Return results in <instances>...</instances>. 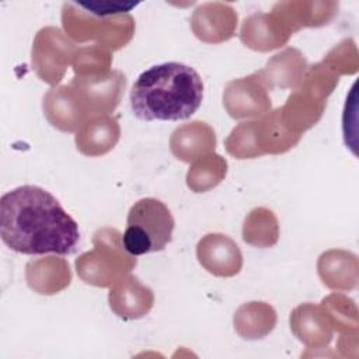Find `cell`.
I'll return each mask as SVG.
<instances>
[{
  "label": "cell",
  "mask_w": 359,
  "mask_h": 359,
  "mask_svg": "<svg viewBox=\"0 0 359 359\" xmlns=\"http://www.w3.org/2000/svg\"><path fill=\"white\" fill-rule=\"evenodd\" d=\"M0 236L15 252L72 254L80 240L76 220L59 201L36 185H22L0 199Z\"/></svg>",
  "instance_id": "cell-1"
},
{
  "label": "cell",
  "mask_w": 359,
  "mask_h": 359,
  "mask_svg": "<svg viewBox=\"0 0 359 359\" xmlns=\"http://www.w3.org/2000/svg\"><path fill=\"white\" fill-rule=\"evenodd\" d=\"M129 98L132 112L140 121H182L201 107L203 83L194 67L167 62L140 73Z\"/></svg>",
  "instance_id": "cell-2"
},
{
  "label": "cell",
  "mask_w": 359,
  "mask_h": 359,
  "mask_svg": "<svg viewBox=\"0 0 359 359\" xmlns=\"http://www.w3.org/2000/svg\"><path fill=\"white\" fill-rule=\"evenodd\" d=\"M196 257L199 264L215 276H234L243 266V255L238 245L230 237L219 233L206 234L199 240Z\"/></svg>",
  "instance_id": "cell-9"
},
{
  "label": "cell",
  "mask_w": 359,
  "mask_h": 359,
  "mask_svg": "<svg viewBox=\"0 0 359 359\" xmlns=\"http://www.w3.org/2000/svg\"><path fill=\"white\" fill-rule=\"evenodd\" d=\"M338 11L335 1H280L272 8L290 29L292 34L304 27H320L327 24Z\"/></svg>",
  "instance_id": "cell-13"
},
{
  "label": "cell",
  "mask_w": 359,
  "mask_h": 359,
  "mask_svg": "<svg viewBox=\"0 0 359 359\" xmlns=\"http://www.w3.org/2000/svg\"><path fill=\"white\" fill-rule=\"evenodd\" d=\"M306 67L303 55L297 49L287 48L268 60L266 67L258 73L268 88L275 86L285 88L297 86L304 77Z\"/></svg>",
  "instance_id": "cell-17"
},
{
  "label": "cell",
  "mask_w": 359,
  "mask_h": 359,
  "mask_svg": "<svg viewBox=\"0 0 359 359\" xmlns=\"http://www.w3.org/2000/svg\"><path fill=\"white\" fill-rule=\"evenodd\" d=\"M216 136L213 129L201 121H194L177 128L170 139V147L175 158L189 163L202 154L215 150Z\"/></svg>",
  "instance_id": "cell-15"
},
{
  "label": "cell",
  "mask_w": 359,
  "mask_h": 359,
  "mask_svg": "<svg viewBox=\"0 0 359 359\" xmlns=\"http://www.w3.org/2000/svg\"><path fill=\"white\" fill-rule=\"evenodd\" d=\"M111 310L121 318H140L149 313L154 303L150 287L144 286L136 276H122L109 290Z\"/></svg>",
  "instance_id": "cell-12"
},
{
  "label": "cell",
  "mask_w": 359,
  "mask_h": 359,
  "mask_svg": "<svg viewBox=\"0 0 359 359\" xmlns=\"http://www.w3.org/2000/svg\"><path fill=\"white\" fill-rule=\"evenodd\" d=\"M172 231L174 217L167 205L156 198H143L129 209L122 244L135 257L157 252L171 241Z\"/></svg>",
  "instance_id": "cell-3"
},
{
  "label": "cell",
  "mask_w": 359,
  "mask_h": 359,
  "mask_svg": "<svg viewBox=\"0 0 359 359\" xmlns=\"http://www.w3.org/2000/svg\"><path fill=\"white\" fill-rule=\"evenodd\" d=\"M28 286L39 294H55L70 285L72 273L63 258L45 257L32 259L25 266Z\"/></svg>",
  "instance_id": "cell-16"
},
{
  "label": "cell",
  "mask_w": 359,
  "mask_h": 359,
  "mask_svg": "<svg viewBox=\"0 0 359 359\" xmlns=\"http://www.w3.org/2000/svg\"><path fill=\"white\" fill-rule=\"evenodd\" d=\"M62 25L66 35L79 42L95 41L98 46L116 50L133 36L135 20L129 14L98 17L86 11L77 1L62 6Z\"/></svg>",
  "instance_id": "cell-5"
},
{
  "label": "cell",
  "mask_w": 359,
  "mask_h": 359,
  "mask_svg": "<svg viewBox=\"0 0 359 359\" xmlns=\"http://www.w3.org/2000/svg\"><path fill=\"white\" fill-rule=\"evenodd\" d=\"M268 87L259 73L230 81L223 93V105L234 119L259 116L271 108Z\"/></svg>",
  "instance_id": "cell-7"
},
{
  "label": "cell",
  "mask_w": 359,
  "mask_h": 359,
  "mask_svg": "<svg viewBox=\"0 0 359 359\" xmlns=\"http://www.w3.org/2000/svg\"><path fill=\"white\" fill-rule=\"evenodd\" d=\"M278 237L279 224L272 210L255 208L247 215L243 226V240L247 244L266 248L275 245Z\"/></svg>",
  "instance_id": "cell-21"
},
{
  "label": "cell",
  "mask_w": 359,
  "mask_h": 359,
  "mask_svg": "<svg viewBox=\"0 0 359 359\" xmlns=\"http://www.w3.org/2000/svg\"><path fill=\"white\" fill-rule=\"evenodd\" d=\"M356 258L341 250L324 252L318 259V275L325 286L334 290L352 289L356 285Z\"/></svg>",
  "instance_id": "cell-18"
},
{
  "label": "cell",
  "mask_w": 359,
  "mask_h": 359,
  "mask_svg": "<svg viewBox=\"0 0 359 359\" xmlns=\"http://www.w3.org/2000/svg\"><path fill=\"white\" fill-rule=\"evenodd\" d=\"M237 27V13L231 4L209 1L199 4L191 17V28L198 39L220 43L230 39Z\"/></svg>",
  "instance_id": "cell-8"
},
{
  "label": "cell",
  "mask_w": 359,
  "mask_h": 359,
  "mask_svg": "<svg viewBox=\"0 0 359 359\" xmlns=\"http://www.w3.org/2000/svg\"><path fill=\"white\" fill-rule=\"evenodd\" d=\"M76 53L74 43L56 27L41 28L32 43V67L38 77L49 84H57Z\"/></svg>",
  "instance_id": "cell-6"
},
{
  "label": "cell",
  "mask_w": 359,
  "mask_h": 359,
  "mask_svg": "<svg viewBox=\"0 0 359 359\" xmlns=\"http://www.w3.org/2000/svg\"><path fill=\"white\" fill-rule=\"evenodd\" d=\"M111 66L109 52L98 45L80 48L73 57V69L77 77H97L108 74Z\"/></svg>",
  "instance_id": "cell-23"
},
{
  "label": "cell",
  "mask_w": 359,
  "mask_h": 359,
  "mask_svg": "<svg viewBox=\"0 0 359 359\" xmlns=\"http://www.w3.org/2000/svg\"><path fill=\"white\" fill-rule=\"evenodd\" d=\"M293 35L287 25L275 13H255L247 17L241 25V42L254 50L266 52L287 42Z\"/></svg>",
  "instance_id": "cell-11"
},
{
  "label": "cell",
  "mask_w": 359,
  "mask_h": 359,
  "mask_svg": "<svg viewBox=\"0 0 359 359\" xmlns=\"http://www.w3.org/2000/svg\"><path fill=\"white\" fill-rule=\"evenodd\" d=\"M94 248L76 259L79 276L88 285L107 287L136 266V257L122 244L115 229H101L94 234Z\"/></svg>",
  "instance_id": "cell-4"
},
{
  "label": "cell",
  "mask_w": 359,
  "mask_h": 359,
  "mask_svg": "<svg viewBox=\"0 0 359 359\" xmlns=\"http://www.w3.org/2000/svg\"><path fill=\"white\" fill-rule=\"evenodd\" d=\"M290 327L297 338L307 345L325 344L331 338L325 316L311 303L302 304L293 310L290 314Z\"/></svg>",
  "instance_id": "cell-19"
},
{
  "label": "cell",
  "mask_w": 359,
  "mask_h": 359,
  "mask_svg": "<svg viewBox=\"0 0 359 359\" xmlns=\"http://www.w3.org/2000/svg\"><path fill=\"white\" fill-rule=\"evenodd\" d=\"M224 146L227 151L236 158H254L262 156L258 142V123L244 122L234 128L226 139Z\"/></svg>",
  "instance_id": "cell-24"
},
{
  "label": "cell",
  "mask_w": 359,
  "mask_h": 359,
  "mask_svg": "<svg viewBox=\"0 0 359 359\" xmlns=\"http://www.w3.org/2000/svg\"><path fill=\"white\" fill-rule=\"evenodd\" d=\"M227 172V163L219 154L199 157L187 174V185L194 192H206L222 182Z\"/></svg>",
  "instance_id": "cell-22"
},
{
  "label": "cell",
  "mask_w": 359,
  "mask_h": 359,
  "mask_svg": "<svg viewBox=\"0 0 359 359\" xmlns=\"http://www.w3.org/2000/svg\"><path fill=\"white\" fill-rule=\"evenodd\" d=\"M43 114L52 126L63 132L76 130L90 116L81 102V98L70 83L50 88L43 95Z\"/></svg>",
  "instance_id": "cell-10"
},
{
  "label": "cell",
  "mask_w": 359,
  "mask_h": 359,
  "mask_svg": "<svg viewBox=\"0 0 359 359\" xmlns=\"http://www.w3.org/2000/svg\"><path fill=\"white\" fill-rule=\"evenodd\" d=\"M121 128L115 118L97 115L88 118L76 132V146L80 153L97 157L112 150L119 140Z\"/></svg>",
  "instance_id": "cell-14"
},
{
  "label": "cell",
  "mask_w": 359,
  "mask_h": 359,
  "mask_svg": "<svg viewBox=\"0 0 359 359\" xmlns=\"http://www.w3.org/2000/svg\"><path fill=\"white\" fill-rule=\"evenodd\" d=\"M276 323L275 310L262 302L243 304L234 314V327L243 338H262L272 331Z\"/></svg>",
  "instance_id": "cell-20"
},
{
  "label": "cell",
  "mask_w": 359,
  "mask_h": 359,
  "mask_svg": "<svg viewBox=\"0 0 359 359\" xmlns=\"http://www.w3.org/2000/svg\"><path fill=\"white\" fill-rule=\"evenodd\" d=\"M86 11L98 15V17H112V15H121L128 14L132 8H135L139 3L135 1H112V0H104V1H77Z\"/></svg>",
  "instance_id": "cell-25"
}]
</instances>
